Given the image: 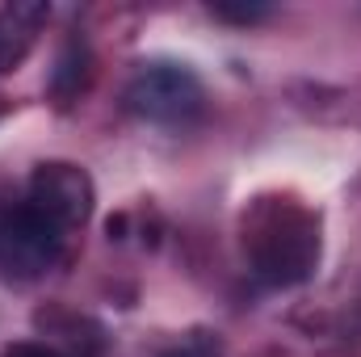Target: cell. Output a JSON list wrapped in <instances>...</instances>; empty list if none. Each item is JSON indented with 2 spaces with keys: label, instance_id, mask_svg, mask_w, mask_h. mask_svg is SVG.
Returning a JSON list of instances; mask_svg holds the SVG:
<instances>
[{
  "label": "cell",
  "instance_id": "6",
  "mask_svg": "<svg viewBox=\"0 0 361 357\" xmlns=\"http://www.w3.org/2000/svg\"><path fill=\"white\" fill-rule=\"evenodd\" d=\"M85 85H89V51H85V42H68V51L59 55V68H55L51 89H55V97L68 105L72 97H80Z\"/></svg>",
  "mask_w": 361,
  "mask_h": 357
},
{
  "label": "cell",
  "instance_id": "3",
  "mask_svg": "<svg viewBox=\"0 0 361 357\" xmlns=\"http://www.w3.org/2000/svg\"><path fill=\"white\" fill-rule=\"evenodd\" d=\"M126 109L143 122L189 126L206 109V89L185 63H143L126 85Z\"/></svg>",
  "mask_w": 361,
  "mask_h": 357
},
{
  "label": "cell",
  "instance_id": "9",
  "mask_svg": "<svg viewBox=\"0 0 361 357\" xmlns=\"http://www.w3.org/2000/svg\"><path fill=\"white\" fill-rule=\"evenodd\" d=\"M164 357H197V353H189V349H173V353H164Z\"/></svg>",
  "mask_w": 361,
  "mask_h": 357
},
{
  "label": "cell",
  "instance_id": "2",
  "mask_svg": "<svg viewBox=\"0 0 361 357\" xmlns=\"http://www.w3.org/2000/svg\"><path fill=\"white\" fill-rule=\"evenodd\" d=\"M68 231L34 202H0V273L8 282H34L63 257Z\"/></svg>",
  "mask_w": 361,
  "mask_h": 357
},
{
  "label": "cell",
  "instance_id": "7",
  "mask_svg": "<svg viewBox=\"0 0 361 357\" xmlns=\"http://www.w3.org/2000/svg\"><path fill=\"white\" fill-rule=\"evenodd\" d=\"M210 13L219 21H235V25H252V21H265L273 8L269 4H210Z\"/></svg>",
  "mask_w": 361,
  "mask_h": 357
},
{
  "label": "cell",
  "instance_id": "8",
  "mask_svg": "<svg viewBox=\"0 0 361 357\" xmlns=\"http://www.w3.org/2000/svg\"><path fill=\"white\" fill-rule=\"evenodd\" d=\"M4 357H63V353L51 349V345H38V341H21V345H8Z\"/></svg>",
  "mask_w": 361,
  "mask_h": 357
},
{
  "label": "cell",
  "instance_id": "5",
  "mask_svg": "<svg viewBox=\"0 0 361 357\" xmlns=\"http://www.w3.org/2000/svg\"><path fill=\"white\" fill-rule=\"evenodd\" d=\"M42 17H47V8H38V4H13L0 13V72H8L30 51Z\"/></svg>",
  "mask_w": 361,
  "mask_h": 357
},
{
  "label": "cell",
  "instance_id": "1",
  "mask_svg": "<svg viewBox=\"0 0 361 357\" xmlns=\"http://www.w3.org/2000/svg\"><path fill=\"white\" fill-rule=\"evenodd\" d=\"M244 248L261 282L298 286L319 261V223L294 198H265L244 227Z\"/></svg>",
  "mask_w": 361,
  "mask_h": 357
},
{
  "label": "cell",
  "instance_id": "4",
  "mask_svg": "<svg viewBox=\"0 0 361 357\" xmlns=\"http://www.w3.org/2000/svg\"><path fill=\"white\" fill-rule=\"evenodd\" d=\"M25 202H34L63 231H72V227H85V219L92 214V181L72 160H47L34 169Z\"/></svg>",
  "mask_w": 361,
  "mask_h": 357
}]
</instances>
